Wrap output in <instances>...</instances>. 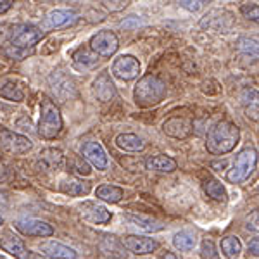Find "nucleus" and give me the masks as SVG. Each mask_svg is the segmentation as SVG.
Returning a JSON list of instances; mask_svg holds the SVG:
<instances>
[{
    "label": "nucleus",
    "mask_w": 259,
    "mask_h": 259,
    "mask_svg": "<svg viewBox=\"0 0 259 259\" xmlns=\"http://www.w3.org/2000/svg\"><path fill=\"white\" fill-rule=\"evenodd\" d=\"M240 140V132L237 124L230 121H220L209 130L206 140V149L212 156H223L235 149Z\"/></svg>",
    "instance_id": "nucleus-1"
},
{
    "label": "nucleus",
    "mask_w": 259,
    "mask_h": 259,
    "mask_svg": "<svg viewBox=\"0 0 259 259\" xmlns=\"http://www.w3.org/2000/svg\"><path fill=\"white\" fill-rule=\"evenodd\" d=\"M168 94L166 83L161 78L154 76V74H147V76L140 78L139 83L135 85L133 90V99L139 107H150L159 104Z\"/></svg>",
    "instance_id": "nucleus-2"
},
{
    "label": "nucleus",
    "mask_w": 259,
    "mask_h": 259,
    "mask_svg": "<svg viewBox=\"0 0 259 259\" xmlns=\"http://www.w3.org/2000/svg\"><path fill=\"white\" fill-rule=\"evenodd\" d=\"M62 130V118L59 107L54 104L52 99L47 95H41L40 100V123H38V135L41 139L52 140L56 139Z\"/></svg>",
    "instance_id": "nucleus-3"
},
{
    "label": "nucleus",
    "mask_w": 259,
    "mask_h": 259,
    "mask_svg": "<svg viewBox=\"0 0 259 259\" xmlns=\"http://www.w3.org/2000/svg\"><path fill=\"white\" fill-rule=\"evenodd\" d=\"M259 159V154L254 147H245L239 152V156L235 157V162L232 164V168L227 173V180L230 183H240L244 180H247L252 171L256 169Z\"/></svg>",
    "instance_id": "nucleus-4"
},
{
    "label": "nucleus",
    "mask_w": 259,
    "mask_h": 259,
    "mask_svg": "<svg viewBox=\"0 0 259 259\" xmlns=\"http://www.w3.org/2000/svg\"><path fill=\"white\" fill-rule=\"evenodd\" d=\"M33 142L28 137L16 133L12 130L0 128V150L11 156H21V154L30 152Z\"/></svg>",
    "instance_id": "nucleus-5"
},
{
    "label": "nucleus",
    "mask_w": 259,
    "mask_h": 259,
    "mask_svg": "<svg viewBox=\"0 0 259 259\" xmlns=\"http://www.w3.org/2000/svg\"><path fill=\"white\" fill-rule=\"evenodd\" d=\"M90 49L95 54H99L100 57H111L116 54V50L119 49V40L109 30H102L97 31L94 36L90 38Z\"/></svg>",
    "instance_id": "nucleus-6"
},
{
    "label": "nucleus",
    "mask_w": 259,
    "mask_h": 259,
    "mask_svg": "<svg viewBox=\"0 0 259 259\" xmlns=\"http://www.w3.org/2000/svg\"><path fill=\"white\" fill-rule=\"evenodd\" d=\"M112 74L123 81L135 80L140 74V62L135 56H119L112 62Z\"/></svg>",
    "instance_id": "nucleus-7"
},
{
    "label": "nucleus",
    "mask_w": 259,
    "mask_h": 259,
    "mask_svg": "<svg viewBox=\"0 0 259 259\" xmlns=\"http://www.w3.org/2000/svg\"><path fill=\"white\" fill-rule=\"evenodd\" d=\"M78 21L76 14L73 11L68 9H56L50 11L47 16L44 18L40 24V30L44 31H50V30H57V28H64V26H71Z\"/></svg>",
    "instance_id": "nucleus-8"
},
{
    "label": "nucleus",
    "mask_w": 259,
    "mask_h": 259,
    "mask_svg": "<svg viewBox=\"0 0 259 259\" xmlns=\"http://www.w3.org/2000/svg\"><path fill=\"white\" fill-rule=\"evenodd\" d=\"M41 30L36 26H18L11 31V45L16 47H35L41 40Z\"/></svg>",
    "instance_id": "nucleus-9"
},
{
    "label": "nucleus",
    "mask_w": 259,
    "mask_h": 259,
    "mask_svg": "<svg viewBox=\"0 0 259 259\" xmlns=\"http://www.w3.org/2000/svg\"><path fill=\"white\" fill-rule=\"evenodd\" d=\"M16 230L21 232L23 235L28 237H50L54 235V228L50 227L47 221H41V220H18L16 221Z\"/></svg>",
    "instance_id": "nucleus-10"
},
{
    "label": "nucleus",
    "mask_w": 259,
    "mask_h": 259,
    "mask_svg": "<svg viewBox=\"0 0 259 259\" xmlns=\"http://www.w3.org/2000/svg\"><path fill=\"white\" fill-rule=\"evenodd\" d=\"M121 244H123L124 249H128L130 252L137 254V256H145V254L154 252V250L159 247L157 240L149 239V237H139V235L124 237V239L121 240Z\"/></svg>",
    "instance_id": "nucleus-11"
},
{
    "label": "nucleus",
    "mask_w": 259,
    "mask_h": 259,
    "mask_svg": "<svg viewBox=\"0 0 259 259\" xmlns=\"http://www.w3.org/2000/svg\"><path fill=\"white\" fill-rule=\"evenodd\" d=\"M162 132L166 135L173 137V139H187L194 132V123L189 118H183V116H175L164 121L162 124Z\"/></svg>",
    "instance_id": "nucleus-12"
},
{
    "label": "nucleus",
    "mask_w": 259,
    "mask_h": 259,
    "mask_svg": "<svg viewBox=\"0 0 259 259\" xmlns=\"http://www.w3.org/2000/svg\"><path fill=\"white\" fill-rule=\"evenodd\" d=\"M83 157L99 171L107 169V164H109L106 150H104V147L99 142H87V144L83 145Z\"/></svg>",
    "instance_id": "nucleus-13"
},
{
    "label": "nucleus",
    "mask_w": 259,
    "mask_h": 259,
    "mask_svg": "<svg viewBox=\"0 0 259 259\" xmlns=\"http://www.w3.org/2000/svg\"><path fill=\"white\" fill-rule=\"evenodd\" d=\"M99 54H95L90 47H80L73 54V64L80 71H90L99 64Z\"/></svg>",
    "instance_id": "nucleus-14"
},
{
    "label": "nucleus",
    "mask_w": 259,
    "mask_h": 259,
    "mask_svg": "<svg viewBox=\"0 0 259 259\" xmlns=\"http://www.w3.org/2000/svg\"><path fill=\"white\" fill-rule=\"evenodd\" d=\"M94 92L95 95H97L99 100H102V102H109L116 97V85L112 83L109 73H100L97 76V80L94 81Z\"/></svg>",
    "instance_id": "nucleus-15"
},
{
    "label": "nucleus",
    "mask_w": 259,
    "mask_h": 259,
    "mask_svg": "<svg viewBox=\"0 0 259 259\" xmlns=\"http://www.w3.org/2000/svg\"><path fill=\"white\" fill-rule=\"evenodd\" d=\"M41 252L45 256H49L50 259H76V250L68 247V245L61 244V242H56V240H49V242H44L40 245Z\"/></svg>",
    "instance_id": "nucleus-16"
},
{
    "label": "nucleus",
    "mask_w": 259,
    "mask_h": 259,
    "mask_svg": "<svg viewBox=\"0 0 259 259\" xmlns=\"http://www.w3.org/2000/svg\"><path fill=\"white\" fill-rule=\"evenodd\" d=\"M81 216L94 225H104V223H107V221H111V212L104 206H99V204H94V202L83 204Z\"/></svg>",
    "instance_id": "nucleus-17"
},
{
    "label": "nucleus",
    "mask_w": 259,
    "mask_h": 259,
    "mask_svg": "<svg viewBox=\"0 0 259 259\" xmlns=\"http://www.w3.org/2000/svg\"><path fill=\"white\" fill-rule=\"evenodd\" d=\"M240 102L245 114L250 119L259 121V92L256 89H244L240 94Z\"/></svg>",
    "instance_id": "nucleus-18"
},
{
    "label": "nucleus",
    "mask_w": 259,
    "mask_h": 259,
    "mask_svg": "<svg viewBox=\"0 0 259 259\" xmlns=\"http://www.w3.org/2000/svg\"><path fill=\"white\" fill-rule=\"evenodd\" d=\"M0 247L6 252H9L11 256L18 257V259H28L30 257V250L26 249V245L23 244V240L18 239L14 235H7L0 240Z\"/></svg>",
    "instance_id": "nucleus-19"
},
{
    "label": "nucleus",
    "mask_w": 259,
    "mask_h": 259,
    "mask_svg": "<svg viewBox=\"0 0 259 259\" xmlns=\"http://www.w3.org/2000/svg\"><path fill=\"white\" fill-rule=\"evenodd\" d=\"M145 168L149 171H156V173H171L177 169V161L164 154H157V156H150L145 161Z\"/></svg>",
    "instance_id": "nucleus-20"
},
{
    "label": "nucleus",
    "mask_w": 259,
    "mask_h": 259,
    "mask_svg": "<svg viewBox=\"0 0 259 259\" xmlns=\"http://www.w3.org/2000/svg\"><path fill=\"white\" fill-rule=\"evenodd\" d=\"M40 162L47 171H59L64 164V156L59 149L49 147L40 152Z\"/></svg>",
    "instance_id": "nucleus-21"
},
{
    "label": "nucleus",
    "mask_w": 259,
    "mask_h": 259,
    "mask_svg": "<svg viewBox=\"0 0 259 259\" xmlns=\"http://www.w3.org/2000/svg\"><path fill=\"white\" fill-rule=\"evenodd\" d=\"M61 192L68 195H73V197H80V195H87L90 192V183L89 182H83V180L78 178H64L59 185Z\"/></svg>",
    "instance_id": "nucleus-22"
},
{
    "label": "nucleus",
    "mask_w": 259,
    "mask_h": 259,
    "mask_svg": "<svg viewBox=\"0 0 259 259\" xmlns=\"http://www.w3.org/2000/svg\"><path fill=\"white\" fill-rule=\"evenodd\" d=\"M116 145L121 150H126V152H140V150L145 149L144 139H140L135 133H119L116 137Z\"/></svg>",
    "instance_id": "nucleus-23"
},
{
    "label": "nucleus",
    "mask_w": 259,
    "mask_h": 259,
    "mask_svg": "<svg viewBox=\"0 0 259 259\" xmlns=\"http://www.w3.org/2000/svg\"><path fill=\"white\" fill-rule=\"evenodd\" d=\"M126 220L133 227L144 230V232H161L164 228V225L161 221L149 218V216H140V214H126Z\"/></svg>",
    "instance_id": "nucleus-24"
},
{
    "label": "nucleus",
    "mask_w": 259,
    "mask_h": 259,
    "mask_svg": "<svg viewBox=\"0 0 259 259\" xmlns=\"http://www.w3.org/2000/svg\"><path fill=\"white\" fill-rule=\"evenodd\" d=\"M124 192L123 189H119V187L116 185H109V183H106V185H100L97 187V190H95V197L104 200V202H119L121 199H123Z\"/></svg>",
    "instance_id": "nucleus-25"
},
{
    "label": "nucleus",
    "mask_w": 259,
    "mask_h": 259,
    "mask_svg": "<svg viewBox=\"0 0 259 259\" xmlns=\"http://www.w3.org/2000/svg\"><path fill=\"white\" fill-rule=\"evenodd\" d=\"M0 97L12 100V102H23L24 92L18 83H14L11 80H4V81H0Z\"/></svg>",
    "instance_id": "nucleus-26"
},
{
    "label": "nucleus",
    "mask_w": 259,
    "mask_h": 259,
    "mask_svg": "<svg viewBox=\"0 0 259 259\" xmlns=\"http://www.w3.org/2000/svg\"><path fill=\"white\" fill-rule=\"evenodd\" d=\"M195 244H197V237H195V233L187 232V230L178 232L177 235L173 237V245L178 250H182V252H189V250H192L195 247Z\"/></svg>",
    "instance_id": "nucleus-27"
},
{
    "label": "nucleus",
    "mask_w": 259,
    "mask_h": 259,
    "mask_svg": "<svg viewBox=\"0 0 259 259\" xmlns=\"http://www.w3.org/2000/svg\"><path fill=\"white\" fill-rule=\"evenodd\" d=\"M221 250H223L225 257L228 259H237L242 252V244L239 240V237L235 235H228L221 240Z\"/></svg>",
    "instance_id": "nucleus-28"
},
{
    "label": "nucleus",
    "mask_w": 259,
    "mask_h": 259,
    "mask_svg": "<svg viewBox=\"0 0 259 259\" xmlns=\"http://www.w3.org/2000/svg\"><path fill=\"white\" fill-rule=\"evenodd\" d=\"M237 49H239L242 54H245V56L259 59V40L252 38V36H240V38L237 40Z\"/></svg>",
    "instance_id": "nucleus-29"
},
{
    "label": "nucleus",
    "mask_w": 259,
    "mask_h": 259,
    "mask_svg": "<svg viewBox=\"0 0 259 259\" xmlns=\"http://www.w3.org/2000/svg\"><path fill=\"white\" fill-rule=\"evenodd\" d=\"M204 192L207 194V197H211L212 200H225L227 197V192H225V187L221 185V182L214 178H209L204 182Z\"/></svg>",
    "instance_id": "nucleus-30"
},
{
    "label": "nucleus",
    "mask_w": 259,
    "mask_h": 259,
    "mask_svg": "<svg viewBox=\"0 0 259 259\" xmlns=\"http://www.w3.org/2000/svg\"><path fill=\"white\" fill-rule=\"evenodd\" d=\"M4 52H6V56L11 57V59L21 61V59H24V57L31 56L33 47H16V45H7V47L4 49Z\"/></svg>",
    "instance_id": "nucleus-31"
},
{
    "label": "nucleus",
    "mask_w": 259,
    "mask_h": 259,
    "mask_svg": "<svg viewBox=\"0 0 259 259\" xmlns=\"http://www.w3.org/2000/svg\"><path fill=\"white\" fill-rule=\"evenodd\" d=\"M200 256H202V259H218L214 242L211 239H206L202 242V245H200Z\"/></svg>",
    "instance_id": "nucleus-32"
},
{
    "label": "nucleus",
    "mask_w": 259,
    "mask_h": 259,
    "mask_svg": "<svg viewBox=\"0 0 259 259\" xmlns=\"http://www.w3.org/2000/svg\"><path fill=\"white\" fill-rule=\"evenodd\" d=\"M240 12L249 21H254V23L259 24V6H256V4H244L240 7Z\"/></svg>",
    "instance_id": "nucleus-33"
},
{
    "label": "nucleus",
    "mask_w": 259,
    "mask_h": 259,
    "mask_svg": "<svg viewBox=\"0 0 259 259\" xmlns=\"http://www.w3.org/2000/svg\"><path fill=\"white\" fill-rule=\"evenodd\" d=\"M245 228H247L249 232H259V207L247 216V220H245Z\"/></svg>",
    "instance_id": "nucleus-34"
},
{
    "label": "nucleus",
    "mask_w": 259,
    "mask_h": 259,
    "mask_svg": "<svg viewBox=\"0 0 259 259\" xmlns=\"http://www.w3.org/2000/svg\"><path fill=\"white\" fill-rule=\"evenodd\" d=\"M207 2H209V0H180V4H182V6L185 7L187 11H190V12L200 11Z\"/></svg>",
    "instance_id": "nucleus-35"
},
{
    "label": "nucleus",
    "mask_w": 259,
    "mask_h": 259,
    "mask_svg": "<svg viewBox=\"0 0 259 259\" xmlns=\"http://www.w3.org/2000/svg\"><path fill=\"white\" fill-rule=\"evenodd\" d=\"M74 169H76V173H80V175H90V166L83 159H80V157L74 159Z\"/></svg>",
    "instance_id": "nucleus-36"
},
{
    "label": "nucleus",
    "mask_w": 259,
    "mask_h": 259,
    "mask_svg": "<svg viewBox=\"0 0 259 259\" xmlns=\"http://www.w3.org/2000/svg\"><path fill=\"white\" fill-rule=\"evenodd\" d=\"M249 252L252 254V256H259V237L249 242Z\"/></svg>",
    "instance_id": "nucleus-37"
},
{
    "label": "nucleus",
    "mask_w": 259,
    "mask_h": 259,
    "mask_svg": "<svg viewBox=\"0 0 259 259\" xmlns=\"http://www.w3.org/2000/svg\"><path fill=\"white\" fill-rule=\"evenodd\" d=\"M11 38V31H9V28L7 26H0V44H4V41H7Z\"/></svg>",
    "instance_id": "nucleus-38"
},
{
    "label": "nucleus",
    "mask_w": 259,
    "mask_h": 259,
    "mask_svg": "<svg viewBox=\"0 0 259 259\" xmlns=\"http://www.w3.org/2000/svg\"><path fill=\"white\" fill-rule=\"evenodd\" d=\"M12 7V0H0V14L7 12Z\"/></svg>",
    "instance_id": "nucleus-39"
},
{
    "label": "nucleus",
    "mask_w": 259,
    "mask_h": 259,
    "mask_svg": "<svg viewBox=\"0 0 259 259\" xmlns=\"http://www.w3.org/2000/svg\"><path fill=\"white\" fill-rule=\"evenodd\" d=\"M6 178H7V169H6V166L0 162V182H4Z\"/></svg>",
    "instance_id": "nucleus-40"
},
{
    "label": "nucleus",
    "mask_w": 259,
    "mask_h": 259,
    "mask_svg": "<svg viewBox=\"0 0 259 259\" xmlns=\"http://www.w3.org/2000/svg\"><path fill=\"white\" fill-rule=\"evenodd\" d=\"M28 259H50V257H49V256H45V254H44V256H41V254L30 252V257H28Z\"/></svg>",
    "instance_id": "nucleus-41"
},
{
    "label": "nucleus",
    "mask_w": 259,
    "mask_h": 259,
    "mask_svg": "<svg viewBox=\"0 0 259 259\" xmlns=\"http://www.w3.org/2000/svg\"><path fill=\"white\" fill-rule=\"evenodd\" d=\"M164 259H177V256H175V254H171V252H166Z\"/></svg>",
    "instance_id": "nucleus-42"
},
{
    "label": "nucleus",
    "mask_w": 259,
    "mask_h": 259,
    "mask_svg": "<svg viewBox=\"0 0 259 259\" xmlns=\"http://www.w3.org/2000/svg\"><path fill=\"white\" fill-rule=\"evenodd\" d=\"M0 225H2V216H0Z\"/></svg>",
    "instance_id": "nucleus-43"
},
{
    "label": "nucleus",
    "mask_w": 259,
    "mask_h": 259,
    "mask_svg": "<svg viewBox=\"0 0 259 259\" xmlns=\"http://www.w3.org/2000/svg\"><path fill=\"white\" fill-rule=\"evenodd\" d=\"M0 259H4V257H2V256H0Z\"/></svg>",
    "instance_id": "nucleus-44"
}]
</instances>
